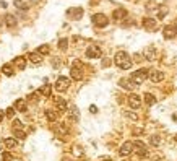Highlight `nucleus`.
Here are the masks:
<instances>
[{"label": "nucleus", "instance_id": "38", "mask_svg": "<svg viewBox=\"0 0 177 161\" xmlns=\"http://www.w3.org/2000/svg\"><path fill=\"white\" fill-rule=\"evenodd\" d=\"M137 153H138V156H140V158H145V156L148 155V150H146V148H143V150H137Z\"/></svg>", "mask_w": 177, "mask_h": 161}, {"label": "nucleus", "instance_id": "5", "mask_svg": "<svg viewBox=\"0 0 177 161\" xmlns=\"http://www.w3.org/2000/svg\"><path fill=\"white\" fill-rule=\"evenodd\" d=\"M67 16L70 20H80L83 16V8L81 7H73V8L67 10Z\"/></svg>", "mask_w": 177, "mask_h": 161}, {"label": "nucleus", "instance_id": "26", "mask_svg": "<svg viewBox=\"0 0 177 161\" xmlns=\"http://www.w3.org/2000/svg\"><path fill=\"white\" fill-rule=\"evenodd\" d=\"M46 117H47V121H49V122H55V121H57V112H54L52 109H47V111H46Z\"/></svg>", "mask_w": 177, "mask_h": 161}, {"label": "nucleus", "instance_id": "1", "mask_svg": "<svg viewBox=\"0 0 177 161\" xmlns=\"http://www.w3.org/2000/svg\"><path fill=\"white\" fill-rule=\"evenodd\" d=\"M114 62H116V65L119 68H122V70L132 68V59L125 50H119V52L116 54V57H114Z\"/></svg>", "mask_w": 177, "mask_h": 161}, {"label": "nucleus", "instance_id": "37", "mask_svg": "<svg viewBox=\"0 0 177 161\" xmlns=\"http://www.w3.org/2000/svg\"><path fill=\"white\" fill-rule=\"evenodd\" d=\"M125 116H127L128 119H132V121H137V119H138V116L135 114V112H130V111H127V112H125Z\"/></svg>", "mask_w": 177, "mask_h": 161}, {"label": "nucleus", "instance_id": "33", "mask_svg": "<svg viewBox=\"0 0 177 161\" xmlns=\"http://www.w3.org/2000/svg\"><path fill=\"white\" fill-rule=\"evenodd\" d=\"M133 148H138V150H143V148H146L145 146V143L141 142V140H135L133 142Z\"/></svg>", "mask_w": 177, "mask_h": 161}, {"label": "nucleus", "instance_id": "10", "mask_svg": "<svg viewBox=\"0 0 177 161\" xmlns=\"http://www.w3.org/2000/svg\"><path fill=\"white\" fill-rule=\"evenodd\" d=\"M132 150H133V142H125L122 146H120L119 155H120V156H128V155L132 153Z\"/></svg>", "mask_w": 177, "mask_h": 161}, {"label": "nucleus", "instance_id": "30", "mask_svg": "<svg viewBox=\"0 0 177 161\" xmlns=\"http://www.w3.org/2000/svg\"><path fill=\"white\" fill-rule=\"evenodd\" d=\"M13 133H15V137H16V138H20V140L26 138V133L23 132V130H13Z\"/></svg>", "mask_w": 177, "mask_h": 161}, {"label": "nucleus", "instance_id": "46", "mask_svg": "<svg viewBox=\"0 0 177 161\" xmlns=\"http://www.w3.org/2000/svg\"><path fill=\"white\" fill-rule=\"evenodd\" d=\"M62 161H72L70 158H64V160H62Z\"/></svg>", "mask_w": 177, "mask_h": 161}, {"label": "nucleus", "instance_id": "11", "mask_svg": "<svg viewBox=\"0 0 177 161\" xmlns=\"http://www.w3.org/2000/svg\"><path fill=\"white\" fill-rule=\"evenodd\" d=\"M176 34H177V33H176V28H174V26L167 25V26H164V28H162V36H164V39H172Z\"/></svg>", "mask_w": 177, "mask_h": 161}, {"label": "nucleus", "instance_id": "4", "mask_svg": "<svg viewBox=\"0 0 177 161\" xmlns=\"http://www.w3.org/2000/svg\"><path fill=\"white\" fill-rule=\"evenodd\" d=\"M68 86H70V78H67V77L57 78V81H55V90L57 91H65Z\"/></svg>", "mask_w": 177, "mask_h": 161}, {"label": "nucleus", "instance_id": "2", "mask_svg": "<svg viewBox=\"0 0 177 161\" xmlns=\"http://www.w3.org/2000/svg\"><path fill=\"white\" fill-rule=\"evenodd\" d=\"M148 75H150V70H146V68H140V70L133 72V73L130 75V81L135 85V86H138V85H141L145 80H146Z\"/></svg>", "mask_w": 177, "mask_h": 161}, {"label": "nucleus", "instance_id": "7", "mask_svg": "<svg viewBox=\"0 0 177 161\" xmlns=\"http://www.w3.org/2000/svg\"><path fill=\"white\" fill-rule=\"evenodd\" d=\"M86 57H88V59H99V57H101L99 46H89L88 49H86Z\"/></svg>", "mask_w": 177, "mask_h": 161}, {"label": "nucleus", "instance_id": "6", "mask_svg": "<svg viewBox=\"0 0 177 161\" xmlns=\"http://www.w3.org/2000/svg\"><path fill=\"white\" fill-rule=\"evenodd\" d=\"M70 77L73 78V80H81V78H83V70H81V65H80V62H75V65L72 67Z\"/></svg>", "mask_w": 177, "mask_h": 161}, {"label": "nucleus", "instance_id": "45", "mask_svg": "<svg viewBox=\"0 0 177 161\" xmlns=\"http://www.w3.org/2000/svg\"><path fill=\"white\" fill-rule=\"evenodd\" d=\"M174 28H176V33H177V18H176V21H174Z\"/></svg>", "mask_w": 177, "mask_h": 161}, {"label": "nucleus", "instance_id": "35", "mask_svg": "<svg viewBox=\"0 0 177 161\" xmlns=\"http://www.w3.org/2000/svg\"><path fill=\"white\" fill-rule=\"evenodd\" d=\"M57 132H60V133H67V132H68L67 125H65V124H57Z\"/></svg>", "mask_w": 177, "mask_h": 161}, {"label": "nucleus", "instance_id": "19", "mask_svg": "<svg viewBox=\"0 0 177 161\" xmlns=\"http://www.w3.org/2000/svg\"><path fill=\"white\" fill-rule=\"evenodd\" d=\"M55 106L59 108V111L67 112V101H65L64 98H57V99H55Z\"/></svg>", "mask_w": 177, "mask_h": 161}, {"label": "nucleus", "instance_id": "32", "mask_svg": "<svg viewBox=\"0 0 177 161\" xmlns=\"http://www.w3.org/2000/svg\"><path fill=\"white\" fill-rule=\"evenodd\" d=\"M15 5L18 7L20 10H28V5L23 2V0H15Z\"/></svg>", "mask_w": 177, "mask_h": 161}, {"label": "nucleus", "instance_id": "9", "mask_svg": "<svg viewBox=\"0 0 177 161\" xmlns=\"http://www.w3.org/2000/svg\"><path fill=\"white\" fill-rule=\"evenodd\" d=\"M128 106H130L132 109H138L141 106V98L138 96V94L132 93L130 96H128Z\"/></svg>", "mask_w": 177, "mask_h": 161}, {"label": "nucleus", "instance_id": "3", "mask_svg": "<svg viewBox=\"0 0 177 161\" xmlns=\"http://www.w3.org/2000/svg\"><path fill=\"white\" fill-rule=\"evenodd\" d=\"M93 20V25L96 26V28H106L107 25H109V18H107L104 13H94V15L91 16Z\"/></svg>", "mask_w": 177, "mask_h": 161}, {"label": "nucleus", "instance_id": "8", "mask_svg": "<svg viewBox=\"0 0 177 161\" xmlns=\"http://www.w3.org/2000/svg\"><path fill=\"white\" fill-rule=\"evenodd\" d=\"M141 25H143V28L148 29V31H156V28H158V21L153 18H143Z\"/></svg>", "mask_w": 177, "mask_h": 161}, {"label": "nucleus", "instance_id": "44", "mask_svg": "<svg viewBox=\"0 0 177 161\" xmlns=\"http://www.w3.org/2000/svg\"><path fill=\"white\" fill-rule=\"evenodd\" d=\"M172 121H176V122H177V114H172Z\"/></svg>", "mask_w": 177, "mask_h": 161}, {"label": "nucleus", "instance_id": "24", "mask_svg": "<svg viewBox=\"0 0 177 161\" xmlns=\"http://www.w3.org/2000/svg\"><path fill=\"white\" fill-rule=\"evenodd\" d=\"M3 143H5L7 148H15V146H16V138H15V137H13V138H12V137H7V138L3 140Z\"/></svg>", "mask_w": 177, "mask_h": 161}, {"label": "nucleus", "instance_id": "14", "mask_svg": "<svg viewBox=\"0 0 177 161\" xmlns=\"http://www.w3.org/2000/svg\"><path fill=\"white\" fill-rule=\"evenodd\" d=\"M15 109H16V111H20V112H26L28 111V104H26L25 99H23V98L16 99V101H15Z\"/></svg>", "mask_w": 177, "mask_h": 161}, {"label": "nucleus", "instance_id": "27", "mask_svg": "<svg viewBox=\"0 0 177 161\" xmlns=\"http://www.w3.org/2000/svg\"><path fill=\"white\" fill-rule=\"evenodd\" d=\"M36 52H37V54H41V56H47V54L50 52V49H49V46H47V44H42V46L37 47Z\"/></svg>", "mask_w": 177, "mask_h": 161}, {"label": "nucleus", "instance_id": "12", "mask_svg": "<svg viewBox=\"0 0 177 161\" xmlns=\"http://www.w3.org/2000/svg\"><path fill=\"white\" fill-rule=\"evenodd\" d=\"M150 80L153 81V83H159V81L164 80V73L159 70H151L150 72Z\"/></svg>", "mask_w": 177, "mask_h": 161}, {"label": "nucleus", "instance_id": "36", "mask_svg": "<svg viewBox=\"0 0 177 161\" xmlns=\"http://www.w3.org/2000/svg\"><path fill=\"white\" fill-rule=\"evenodd\" d=\"M2 160H3V161H12L13 158H12V155H10L8 151H3V153H2Z\"/></svg>", "mask_w": 177, "mask_h": 161}, {"label": "nucleus", "instance_id": "48", "mask_svg": "<svg viewBox=\"0 0 177 161\" xmlns=\"http://www.w3.org/2000/svg\"><path fill=\"white\" fill-rule=\"evenodd\" d=\"M101 161H112V160H101Z\"/></svg>", "mask_w": 177, "mask_h": 161}, {"label": "nucleus", "instance_id": "40", "mask_svg": "<svg viewBox=\"0 0 177 161\" xmlns=\"http://www.w3.org/2000/svg\"><path fill=\"white\" fill-rule=\"evenodd\" d=\"M89 112H91V114H96V112H98V108H96V106H89Z\"/></svg>", "mask_w": 177, "mask_h": 161}, {"label": "nucleus", "instance_id": "13", "mask_svg": "<svg viewBox=\"0 0 177 161\" xmlns=\"http://www.w3.org/2000/svg\"><path fill=\"white\" fill-rule=\"evenodd\" d=\"M156 57H158V52H156L154 46H148L146 49H145V59H148V60H156Z\"/></svg>", "mask_w": 177, "mask_h": 161}, {"label": "nucleus", "instance_id": "47", "mask_svg": "<svg viewBox=\"0 0 177 161\" xmlns=\"http://www.w3.org/2000/svg\"><path fill=\"white\" fill-rule=\"evenodd\" d=\"M174 140H176V142H177V133H176V137H174Z\"/></svg>", "mask_w": 177, "mask_h": 161}, {"label": "nucleus", "instance_id": "31", "mask_svg": "<svg viewBox=\"0 0 177 161\" xmlns=\"http://www.w3.org/2000/svg\"><path fill=\"white\" fill-rule=\"evenodd\" d=\"M13 130H21L23 127V124H21V121H18V119H13Z\"/></svg>", "mask_w": 177, "mask_h": 161}, {"label": "nucleus", "instance_id": "41", "mask_svg": "<svg viewBox=\"0 0 177 161\" xmlns=\"http://www.w3.org/2000/svg\"><path fill=\"white\" fill-rule=\"evenodd\" d=\"M109 65H110V60H107V59L102 60V67H109Z\"/></svg>", "mask_w": 177, "mask_h": 161}, {"label": "nucleus", "instance_id": "15", "mask_svg": "<svg viewBox=\"0 0 177 161\" xmlns=\"http://www.w3.org/2000/svg\"><path fill=\"white\" fill-rule=\"evenodd\" d=\"M68 119H70L72 122H78L80 121V111L75 108V106H72V109L68 111Z\"/></svg>", "mask_w": 177, "mask_h": 161}, {"label": "nucleus", "instance_id": "34", "mask_svg": "<svg viewBox=\"0 0 177 161\" xmlns=\"http://www.w3.org/2000/svg\"><path fill=\"white\" fill-rule=\"evenodd\" d=\"M166 15H167V8H166V7H162V8L159 10V13H158V20H162Z\"/></svg>", "mask_w": 177, "mask_h": 161}, {"label": "nucleus", "instance_id": "18", "mask_svg": "<svg viewBox=\"0 0 177 161\" xmlns=\"http://www.w3.org/2000/svg\"><path fill=\"white\" fill-rule=\"evenodd\" d=\"M28 59H29L33 64H41V62H42V56L37 54V52H29V54H28Z\"/></svg>", "mask_w": 177, "mask_h": 161}, {"label": "nucleus", "instance_id": "25", "mask_svg": "<svg viewBox=\"0 0 177 161\" xmlns=\"http://www.w3.org/2000/svg\"><path fill=\"white\" fill-rule=\"evenodd\" d=\"M145 102H146L148 106H153V104H156V98H154V94H151V93H145Z\"/></svg>", "mask_w": 177, "mask_h": 161}, {"label": "nucleus", "instance_id": "28", "mask_svg": "<svg viewBox=\"0 0 177 161\" xmlns=\"http://www.w3.org/2000/svg\"><path fill=\"white\" fill-rule=\"evenodd\" d=\"M150 143L153 146H158L159 143H161V137H159V135H151L150 137Z\"/></svg>", "mask_w": 177, "mask_h": 161}, {"label": "nucleus", "instance_id": "21", "mask_svg": "<svg viewBox=\"0 0 177 161\" xmlns=\"http://www.w3.org/2000/svg\"><path fill=\"white\" fill-rule=\"evenodd\" d=\"M39 93L42 94V96H46V98H50V94H52V85H44V86L39 90Z\"/></svg>", "mask_w": 177, "mask_h": 161}, {"label": "nucleus", "instance_id": "29", "mask_svg": "<svg viewBox=\"0 0 177 161\" xmlns=\"http://www.w3.org/2000/svg\"><path fill=\"white\" fill-rule=\"evenodd\" d=\"M68 47V39H60L59 41V49L60 50H65Z\"/></svg>", "mask_w": 177, "mask_h": 161}, {"label": "nucleus", "instance_id": "42", "mask_svg": "<svg viewBox=\"0 0 177 161\" xmlns=\"http://www.w3.org/2000/svg\"><path fill=\"white\" fill-rule=\"evenodd\" d=\"M75 153H76V155H81V150H80L78 146H76V148H75Z\"/></svg>", "mask_w": 177, "mask_h": 161}, {"label": "nucleus", "instance_id": "16", "mask_svg": "<svg viewBox=\"0 0 177 161\" xmlns=\"http://www.w3.org/2000/svg\"><path fill=\"white\" fill-rule=\"evenodd\" d=\"M125 16H127V10L125 8H117V10H114V13H112L114 20H124Z\"/></svg>", "mask_w": 177, "mask_h": 161}, {"label": "nucleus", "instance_id": "17", "mask_svg": "<svg viewBox=\"0 0 177 161\" xmlns=\"http://www.w3.org/2000/svg\"><path fill=\"white\" fill-rule=\"evenodd\" d=\"M119 86L124 88V90H132L135 85L130 81V78H128V80H127V78H120V80H119Z\"/></svg>", "mask_w": 177, "mask_h": 161}, {"label": "nucleus", "instance_id": "43", "mask_svg": "<svg viewBox=\"0 0 177 161\" xmlns=\"http://www.w3.org/2000/svg\"><path fill=\"white\" fill-rule=\"evenodd\" d=\"M3 117H5V114H3V111H0V122L3 121Z\"/></svg>", "mask_w": 177, "mask_h": 161}, {"label": "nucleus", "instance_id": "22", "mask_svg": "<svg viewBox=\"0 0 177 161\" xmlns=\"http://www.w3.org/2000/svg\"><path fill=\"white\" fill-rule=\"evenodd\" d=\"M5 25L8 26V28H15L16 26V18L13 15H7L5 16Z\"/></svg>", "mask_w": 177, "mask_h": 161}, {"label": "nucleus", "instance_id": "20", "mask_svg": "<svg viewBox=\"0 0 177 161\" xmlns=\"http://www.w3.org/2000/svg\"><path fill=\"white\" fill-rule=\"evenodd\" d=\"M13 62H15V65L20 68V70H25V68H26V59H25V57H21V56L15 57V60H13Z\"/></svg>", "mask_w": 177, "mask_h": 161}, {"label": "nucleus", "instance_id": "39", "mask_svg": "<svg viewBox=\"0 0 177 161\" xmlns=\"http://www.w3.org/2000/svg\"><path fill=\"white\" fill-rule=\"evenodd\" d=\"M15 111H16L15 108H8L7 109V116H8V117H13V116H15Z\"/></svg>", "mask_w": 177, "mask_h": 161}, {"label": "nucleus", "instance_id": "23", "mask_svg": "<svg viewBox=\"0 0 177 161\" xmlns=\"http://www.w3.org/2000/svg\"><path fill=\"white\" fill-rule=\"evenodd\" d=\"M2 72H3V75H7V77H12V75H13L12 64H3L2 65Z\"/></svg>", "mask_w": 177, "mask_h": 161}]
</instances>
